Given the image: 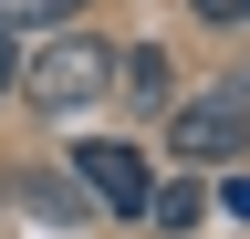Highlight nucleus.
Returning a JSON list of instances; mask_svg holds the SVG:
<instances>
[{"instance_id":"6e6552de","label":"nucleus","mask_w":250,"mask_h":239,"mask_svg":"<svg viewBox=\"0 0 250 239\" xmlns=\"http://www.w3.org/2000/svg\"><path fill=\"white\" fill-rule=\"evenodd\" d=\"M219 208H229V219H250V177H229V187H219Z\"/></svg>"},{"instance_id":"f257e3e1","label":"nucleus","mask_w":250,"mask_h":239,"mask_svg":"<svg viewBox=\"0 0 250 239\" xmlns=\"http://www.w3.org/2000/svg\"><path fill=\"white\" fill-rule=\"evenodd\" d=\"M21 94L42 104V114H83L94 94H115V52H104V42H73V32H62V42L42 52V63H21Z\"/></svg>"},{"instance_id":"7ed1b4c3","label":"nucleus","mask_w":250,"mask_h":239,"mask_svg":"<svg viewBox=\"0 0 250 239\" xmlns=\"http://www.w3.org/2000/svg\"><path fill=\"white\" fill-rule=\"evenodd\" d=\"M73 177L94 187V208H115V219H146V187H156V177H146V156H136L125 135H94V146H73Z\"/></svg>"},{"instance_id":"0eeeda50","label":"nucleus","mask_w":250,"mask_h":239,"mask_svg":"<svg viewBox=\"0 0 250 239\" xmlns=\"http://www.w3.org/2000/svg\"><path fill=\"white\" fill-rule=\"evenodd\" d=\"M198 21H250V0H198Z\"/></svg>"},{"instance_id":"1a4fd4ad","label":"nucleus","mask_w":250,"mask_h":239,"mask_svg":"<svg viewBox=\"0 0 250 239\" xmlns=\"http://www.w3.org/2000/svg\"><path fill=\"white\" fill-rule=\"evenodd\" d=\"M11 83H21V52H11V32H0V94H11Z\"/></svg>"},{"instance_id":"39448f33","label":"nucleus","mask_w":250,"mask_h":239,"mask_svg":"<svg viewBox=\"0 0 250 239\" xmlns=\"http://www.w3.org/2000/svg\"><path fill=\"white\" fill-rule=\"evenodd\" d=\"M146 208H156V229H198V219H208V187L177 177V187H146Z\"/></svg>"},{"instance_id":"9d476101","label":"nucleus","mask_w":250,"mask_h":239,"mask_svg":"<svg viewBox=\"0 0 250 239\" xmlns=\"http://www.w3.org/2000/svg\"><path fill=\"white\" fill-rule=\"evenodd\" d=\"M229 94H240V104H250V73H240V83H229Z\"/></svg>"},{"instance_id":"20e7f679","label":"nucleus","mask_w":250,"mask_h":239,"mask_svg":"<svg viewBox=\"0 0 250 239\" xmlns=\"http://www.w3.org/2000/svg\"><path fill=\"white\" fill-rule=\"evenodd\" d=\"M167 73H177V63H167L156 42H146V52H115V94H125V104H167Z\"/></svg>"},{"instance_id":"f03ea898","label":"nucleus","mask_w":250,"mask_h":239,"mask_svg":"<svg viewBox=\"0 0 250 239\" xmlns=\"http://www.w3.org/2000/svg\"><path fill=\"white\" fill-rule=\"evenodd\" d=\"M167 156H188V166L250 156V104H240V94H198V104H177V114H167Z\"/></svg>"},{"instance_id":"423d86ee","label":"nucleus","mask_w":250,"mask_h":239,"mask_svg":"<svg viewBox=\"0 0 250 239\" xmlns=\"http://www.w3.org/2000/svg\"><path fill=\"white\" fill-rule=\"evenodd\" d=\"M62 21H73V0H0V32H62Z\"/></svg>"}]
</instances>
